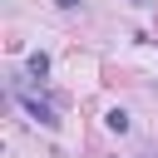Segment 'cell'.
Wrapping results in <instances>:
<instances>
[{
  "label": "cell",
  "mask_w": 158,
  "mask_h": 158,
  "mask_svg": "<svg viewBox=\"0 0 158 158\" xmlns=\"http://www.w3.org/2000/svg\"><path fill=\"white\" fill-rule=\"evenodd\" d=\"M20 104H25V114H30V118H35V123H44V128H49V123H54V114H49V109H44V104H40V99H30V94H20Z\"/></svg>",
  "instance_id": "1"
},
{
  "label": "cell",
  "mask_w": 158,
  "mask_h": 158,
  "mask_svg": "<svg viewBox=\"0 0 158 158\" xmlns=\"http://www.w3.org/2000/svg\"><path fill=\"white\" fill-rule=\"evenodd\" d=\"M109 128H114V133H123V128H128V114H123V109H114V114H109Z\"/></svg>",
  "instance_id": "2"
}]
</instances>
